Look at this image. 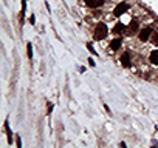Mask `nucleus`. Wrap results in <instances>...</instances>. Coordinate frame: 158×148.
Wrapping results in <instances>:
<instances>
[{
  "mask_svg": "<svg viewBox=\"0 0 158 148\" xmlns=\"http://www.w3.org/2000/svg\"><path fill=\"white\" fill-rule=\"evenodd\" d=\"M152 42H154L155 45H158V34H157V33L152 34Z\"/></svg>",
  "mask_w": 158,
  "mask_h": 148,
  "instance_id": "obj_10",
  "label": "nucleus"
},
{
  "mask_svg": "<svg viewBox=\"0 0 158 148\" xmlns=\"http://www.w3.org/2000/svg\"><path fill=\"white\" fill-rule=\"evenodd\" d=\"M138 28H139V23H138L136 20H133L132 23H130V31H132V33H133V31H136Z\"/></svg>",
  "mask_w": 158,
  "mask_h": 148,
  "instance_id": "obj_9",
  "label": "nucleus"
},
{
  "mask_svg": "<svg viewBox=\"0 0 158 148\" xmlns=\"http://www.w3.org/2000/svg\"><path fill=\"white\" fill-rule=\"evenodd\" d=\"M127 9H129V5L127 3H119V5H116V8L113 9V14L116 16V17H119V16H123L124 13H127Z\"/></svg>",
  "mask_w": 158,
  "mask_h": 148,
  "instance_id": "obj_2",
  "label": "nucleus"
},
{
  "mask_svg": "<svg viewBox=\"0 0 158 148\" xmlns=\"http://www.w3.org/2000/svg\"><path fill=\"white\" fill-rule=\"evenodd\" d=\"M119 46H121V39H115V40H112V43H110V50L116 51V50H119Z\"/></svg>",
  "mask_w": 158,
  "mask_h": 148,
  "instance_id": "obj_6",
  "label": "nucleus"
},
{
  "mask_svg": "<svg viewBox=\"0 0 158 148\" xmlns=\"http://www.w3.org/2000/svg\"><path fill=\"white\" fill-rule=\"evenodd\" d=\"M102 3H104V0H85V5L90 8H99L102 6Z\"/></svg>",
  "mask_w": 158,
  "mask_h": 148,
  "instance_id": "obj_4",
  "label": "nucleus"
},
{
  "mask_svg": "<svg viewBox=\"0 0 158 148\" xmlns=\"http://www.w3.org/2000/svg\"><path fill=\"white\" fill-rule=\"evenodd\" d=\"M151 36H152V30H151V28H144V30L139 31V40L146 42V40H149V37H151Z\"/></svg>",
  "mask_w": 158,
  "mask_h": 148,
  "instance_id": "obj_3",
  "label": "nucleus"
},
{
  "mask_svg": "<svg viewBox=\"0 0 158 148\" xmlns=\"http://www.w3.org/2000/svg\"><path fill=\"white\" fill-rule=\"evenodd\" d=\"M107 33H109L107 26H106L104 23H98L96 28H95V39H96V40L106 39V37H107Z\"/></svg>",
  "mask_w": 158,
  "mask_h": 148,
  "instance_id": "obj_1",
  "label": "nucleus"
},
{
  "mask_svg": "<svg viewBox=\"0 0 158 148\" xmlns=\"http://www.w3.org/2000/svg\"><path fill=\"white\" fill-rule=\"evenodd\" d=\"M33 46H31V43H28V57H31V56H33Z\"/></svg>",
  "mask_w": 158,
  "mask_h": 148,
  "instance_id": "obj_11",
  "label": "nucleus"
},
{
  "mask_svg": "<svg viewBox=\"0 0 158 148\" xmlns=\"http://www.w3.org/2000/svg\"><path fill=\"white\" fill-rule=\"evenodd\" d=\"M124 31V25L123 23H116V26L113 28V33L115 34H119V33H123Z\"/></svg>",
  "mask_w": 158,
  "mask_h": 148,
  "instance_id": "obj_8",
  "label": "nucleus"
},
{
  "mask_svg": "<svg viewBox=\"0 0 158 148\" xmlns=\"http://www.w3.org/2000/svg\"><path fill=\"white\" fill-rule=\"evenodd\" d=\"M151 62L154 65H158V50H155V51L151 53Z\"/></svg>",
  "mask_w": 158,
  "mask_h": 148,
  "instance_id": "obj_7",
  "label": "nucleus"
},
{
  "mask_svg": "<svg viewBox=\"0 0 158 148\" xmlns=\"http://www.w3.org/2000/svg\"><path fill=\"white\" fill-rule=\"evenodd\" d=\"M121 65L126 67V68L130 67V56H129V53H124L123 56H121Z\"/></svg>",
  "mask_w": 158,
  "mask_h": 148,
  "instance_id": "obj_5",
  "label": "nucleus"
}]
</instances>
